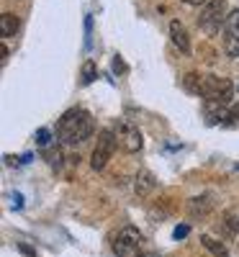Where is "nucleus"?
<instances>
[{"label": "nucleus", "mask_w": 239, "mask_h": 257, "mask_svg": "<svg viewBox=\"0 0 239 257\" xmlns=\"http://www.w3.org/2000/svg\"><path fill=\"white\" fill-rule=\"evenodd\" d=\"M93 128H95V121L88 111L85 108H70V111L62 113V118L57 123V137L64 147H77V144L88 142L93 137Z\"/></svg>", "instance_id": "1"}, {"label": "nucleus", "mask_w": 239, "mask_h": 257, "mask_svg": "<svg viewBox=\"0 0 239 257\" xmlns=\"http://www.w3.org/2000/svg\"><path fill=\"white\" fill-rule=\"evenodd\" d=\"M226 0H206L203 8H201V16H198V26L208 34V36H216L224 24H226Z\"/></svg>", "instance_id": "2"}, {"label": "nucleus", "mask_w": 239, "mask_h": 257, "mask_svg": "<svg viewBox=\"0 0 239 257\" xmlns=\"http://www.w3.org/2000/svg\"><path fill=\"white\" fill-rule=\"evenodd\" d=\"M198 95L203 100H211V103H229L231 95H234V85L231 80L226 77H216V75H201V90Z\"/></svg>", "instance_id": "3"}, {"label": "nucleus", "mask_w": 239, "mask_h": 257, "mask_svg": "<svg viewBox=\"0 0 239 257\" xmlns=\"http://www.w3.org/2000/svg\"><path fill=\"white\" fill-rule=\"evenodd\" d=\"M144 249V234L134 226H124L113 237V252L118 257H142Z\"/></svg>", "instance_id": "4"}, {"label": "nucleus", "mask_w": 239, "mask_h": 257, "mask_svg": "<svg viewBox=\"0 0 239 257\" xmlns=\"http://www.w3.org/2000/svg\"><path fill=\"white\" fill-rule=\"evenodd\" d=\"M113 132H116V142H118V147L124 149V152H129V155L139 152V149L144 147V137H142V132H139V126L132 123L129 118H121V121L116 123Z\"/></svg>", "instance_id": "5"}, {"label": "nucleus", "mask_w": 239, "mask_h": 257, "mask_svg": "<svg viewBox=\"0 0 239 257\" xmlns=\"http://www.w3.org/2000/svg\"><path fill=\"white\" fill-rule=\"evenodd\" d=\"M116 147H118L116 132H113V128H103V132L98 134V144H95L93 157H90V167L95 170V173H100V170L108 165V160H111V155H113Z\"/></svg>", "instance_id": "6"}, {"label": "nucleus", "mask_w": 239, "mask_h": 257, "mask_svg": "<svg viewBox=\"0 0 239 257\" xmlns=\"http://www.w3.org/2000/svg\"><path fill=\"white\" fill-rule=\"evenodd\" d=\"M224 49L229 57H239V8L231 11L226 16V24H224Z\"/></svg>", "instance_id": "7"}, {"label": "nucleus", "mask_w": 239, "mask_h": 257, "mask_svg": "<svg viewBox=\"0 0 239 257\" xmlns=\"http://www.w3.org/2000/svg\"><path fill=\"white\" fill-rule=\"evenodd\" d=\"M170 39L183 54H190V39H188V31H185V26L180 24V21H172L170 24Z\"/></svg>", "instance_id": "8"}, {"label": "nucleus", "mask_w": 239, "mask_h": 257, "mask_svg": "<svg viewBox=\"0 0 239 257\" xmlns=\"http://www.w3.org/2000/svg\"><path fill=\"white\" fill-rule=\"evenodd\" d=\"M16 31H18V18L13 13H3V16H0V34H3V39L16 36Z\"/></svg>", "instance_id": "9"}, {"label": "nucleus", "mask_w": 239, "mask_h": 257, "mask_svg": "<svg viewBox=\"0 0 239 257\" xmlns=\"http://www.w3.org/2000/svg\"><path fill=\"white\" fill-rule=\"evenodd\" d=\"M201 242L206 244V249L213 254V257H229V252H226V247L221 244V242H216L213 237H208V234H203L201 237Z\"/></svg>", "instance_id": "10"}, {"label": "nucleus", "mask_w": 239, "mask_h": 257, "mask_svg": "<svg viewBox=\"0 0 239 257\" xmlns=\"http://www.w3.org/2000/svg\"><path fill=\"white\" fill-rule=\"evenodd\" d=\"M152 188H155V178H152L149 173H142L137 178V193H139V196H147Z\"/></svg>", "instance_id": "11"}, {"label": "nucleus", "mask_w": 239, "mask_h": 257, "mask_svg": "<svg viewBox=\"0 0 239 257\" xmlns=\"http://www.w3.org/2000/svg\"><path fill=\"white\" fill-rule=\"evenodd\" d=\"M185 90H190V93L198 95V90H201V75H198V72L185 75Z\"/></svg>", "instance_id": "12"}, {"label": "nucleus", "mask_w": 239, "mask_h": 257, "mask_svg": "<svg viewBox=\"0 0 239 257\" xmlns=\"http://www.w3.org/2000/svg\"><path fill=\"white\" fill-rule=\"evenodd\" d=\"M36 144L41 149H47L52 144V132H49V128H39V132H36Z\"/></svg>", "instance_id": "13"}, {"label": "nucleus", "mask_w": 239, "mask_h": 257, "mask_svg": "<svg viewBox=\"0 0 239 257\" xmlns=\"http://www.w3.org/2000/svg\"><path fill=\"white\" fill-rule=\"evenodd\" d=\"M93 80H95V64L85 62V67H82V85H90Z\"/></svg>", "instance_id": "14"}, {"label": "nucleus", "mask_w": 239, "mask_h": 257, "mask_svg": "<svg viewBox=\"0 0 239 257\" xmlns=\"http://www.w3.org/2000/svg\"><path fill=\"white\" fill-rule=\"evenodd\" d=\"M47 157H49V165L52 167H62V155L59 152H47Z\"/></svg>", "instance_id": "15"}, {"label": "nucleus", "mask_w": 239, "mask_h": 257, "mask_svg": "<svg viewBox=\"0 0 239 257\" xmlns=\"http://www.w3.org/2000/svg\"><path fill=\"white\" fill-rule=\"evenodd\" d=\"M188 226L185 224H180V226H175V231H172V237H175V239H183V237H188Z\"/></svg>", "instance_id": "16"}, {"label": "nucleus", "mask_w": 239, "mask_h": 257, "mask_svg": "<svg viewBox=\"0 0 239 257\" xmlns=\"http://www.w3.org/2000/svg\"><path fill=\"white\" fill-rule=\"evenodd\" d=\"M113 70H116V72H126V64L121 62V57H116V59H113Z\"/></svg>", "instance_id": "17"}, {"label": "nucleus", "mask_w": 239, "mask_h": 257, "mask_svg": "<svg viewBox=\"0 0 239 257\" xmlns=\"http://www.w3.org/2000/svg\"><path fill=\"white\" fill-rule=\"evenodd\" d=\"M231 121L239 123V105H234V108H231Z\"/></svg>", "instance_id": "18"}, {"label": "nucleus", "mask_w": 239, "mask_h": 257, "mask_svg": "<svg viewBox=\"0 0 239 257\" xmlns=\"http://www.w3.org/2000/svg\"><path fill=\"white\" fill-rule=\"evenodd\" d=\"M183 3H188V6H201V3H206V0H183Z\"/></svg>", "instance_id": "19"}, {"label": "nucleus", "mask_w": 239, "mask_h": 257, "mask_svg": "<svg viewBox=\"0 0 239 257\" xmlns=\"http://www.w3.org/2000/svg\"><path fill=\"white\" fill-rule=\"evenodd\" d=\"M142 257H157V254H142Z\"/></svg>", "instance_id": "20"}]
</instances>
